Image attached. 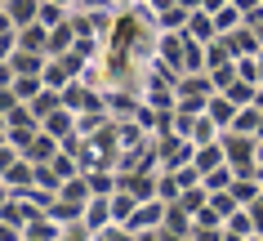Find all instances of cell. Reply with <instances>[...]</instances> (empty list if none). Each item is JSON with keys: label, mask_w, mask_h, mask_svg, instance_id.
<instances>
[{"label": "cell", "mask_w": 263, "mask_h": 241, "mask_svg": "<svg viewBox=\"0 0 263 241\" xmlns=\"http://www.w3.org/2000/svg\"><path fill=\"white\" fill-rule=\"evenodd\" d=\"M223 94H228V99L236 103V107H250V103L259 99V81H246V76H236L232 85L223 89Z\"/></svg>", "instance_id": "277c9868"}, {"label": "cell", "mask_w": 263, "mask_h": 241, "mask_svg": "<svg viewBox=\"0 0 263 241\" xmlns=\"http://www.w3.org/2000/svg\"><path fill=\"white\" fill-rule=\"evenodd\" d=\"M41 5L45 0H5V18L27 27V23H41Z\"/></svg>", "instance_id": "6da1fadb"}, {"label": "cell", "mask_w": 263, "mask_h": 241, "mask_svg": "<svg viewBox=\"0 0 263 241\" xmlns=\"http://www.w3.org/2000/svg\"><path fill=\"white\" fill-rule=\"evenodd\" d=\"M223 228H228V237H259V224H254V214H250V206L232 210Z\"/></svg>", "instance_id": "3957f363"}, {"label": "cell", "mask_w": 263, "mask_h": 241, "mask_svg": "<svg viewBox=\"0 0 263 241\" xmlns=\"http://www.w3.org/2000/svg\"><path fill=\"white\" fill-rule=\"evenodd\" d=\"M54 5H71V9H76V0H54Z\"/></svg>", "instance_id": "30bf717a"}, {"label": "cell", "mask_w": 263, "mask_h": 241, "mask_svg": "<svg viewBox=\"0 0 263 241\" xmlns=\"http://www.w3.org/2000/svg\"><path fill=\"white\" fill-rule=\"evenodd\" d=\"M94 5H111V0H76V9H94Z\"/></svg>", "instance_id": "52a82bcc"}, {"label": "cell", "mask_w": 263, "mask_h": 241, "mask_svg": "<svg viewBox=\"0 0 263 241\" xmlns=\"http://www.w3.org/2000/svg\"><path fill=\"white\" fill-rule=\"evenodd\" d=\"M111 5H116V9H134L139 0H111Z\"/></svg>", "instance_id": "ba28073f"}, {"label": "cell", "mask_w": 263, "mask_h": 241, "mask_svg": "<svg viewBox=\"0 0 263 241\" xmlns=\"http://www.w3.org/2000/svg\"><path fill=\"white\" fill-rule=\"evenodd\" d=\"M71 45H76V27H71V18H67V23H58V27H49V54H67Z\"/></svg>", "instance_id": "8992f818"}, {"label": "cell", "mask_w": 263, "mask_h": 241, "mask_svg": "<svg viewBox=\"0 0 263 241\" xmlns=\"http://www.w3.org/2000/svg\"><path fill=\"white\" fill-rule=\"evenodd\" d=\"M205 112L214 116V121H219L223 129H228V125H232V121H236V112H241V107H236V103H232V99H228V94H223V89H219V94L210 99V107H205Z\"/></svg>", "instance_id": "5b68a950"}, {"label": "cell", "mask_w": 263, "mask_h": 241, "mask_svg": "<svg viewBox=\"0 0 263 241\" xmlns=\"http://www.w3.org/2000/svg\"><path fill=\"white\" fill-rule=\"evenodd\" d=\"M187 18H192V9H187V5H170V9H156V36H161V31H183L187 27Z\"/></svg>", "instance_id": "7a4b0ae2"}, {"label": "cell", "mask_w": 263, "mask_h": 241, "mask_svg": "<svg viewBox=\"0 0 263 241\" xmlns=\"http://www.w3.org/2000/svg\"><path fill=\"white\" fill-rule=\"evenodd\" d=\"M254 174H259V179H263V147H259V165H254Z\"/></svg>", "instance_id": "9c48e42d"}]
</instances>
